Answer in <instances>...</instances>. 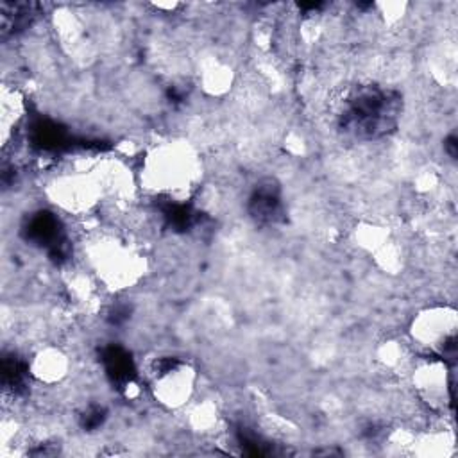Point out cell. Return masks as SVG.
I'll return each instance as SVG.
<instances>
[{"label": "cell", "instance_id": "3957f363", "mask_svg": "<svg viewBox=\"0 0 458 458\" xmlns=\"http://www.w3.org/2000/svg\"><path fill=\"white\" fill-rule=\"evenodd\" d=\"M411 336L419 345L440 352L444 358L454 351L456 311L449 306L428 308L411 324Z\"/></svg>", "mask_w": 458, "mask_h": 458}, {"label": "cell", "instance_id": "7a4b0ae2", "mask_svg": "<svg viewBox=\"0 0 458 458\" xmlns=\"http://www.w3.org/2000/svg\"><path fill=\"white\" fill-rule=\"evenodd\" d=\"M143 182L159 195L181 199L190 195L197 186L200 161L188 145L168 143L154 148L143 165Z\"/></svg>", "mask_w": 458, "mask_h": 458}, {"label": "cell", "instance_id": "277c9868", "mask_svg": "<svg viewBox=\"0 0 458 458\" xmlns=\"http://www.w3.org/2000/svg\"><path fill=\"white\" fill-rule=\"evenodd\" d=\"M413 386L420 401L431 410L442 411L451 401V381L444 361L431 360L413 370Z\"/></svg>", "mask_w": 458, "mask_h": 458}, {"label": "cell", "instance_id": "6da1fadb", "mask_svg": "<svg viewBox=\"0 0 458 458\" xmlns=\"http://www.w3.org/2000/svg\"><path fill=\"white\" fill-rule=\"evenodd\" d=\"M335 111L345 134L376 140L395 129L401 116V97L390 88L363 82L342 93Z\"/></svg>", "mask_w": 458, "mask_h": 458}]
</instances>
